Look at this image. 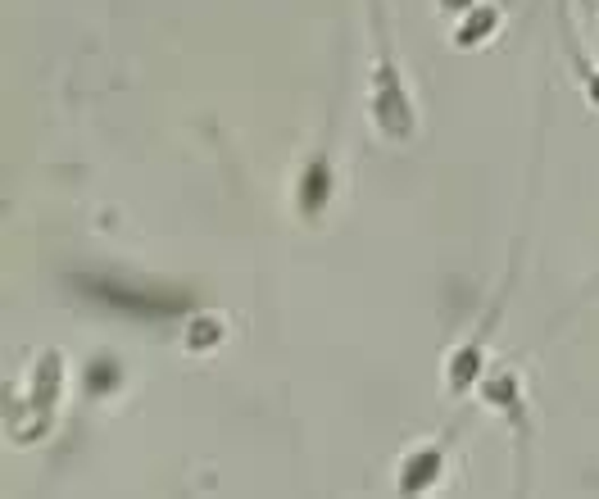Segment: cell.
I'll use <instances>...</instances> for the list:
<instances>
[{"mask_svg": "<svg viewBox=\"0 0 599 499\" xmlns=\"http://www.w3.org/2000/svg\"><path fill=\"white\" fill-rule=\"evenodd\" d=\"M323 196H327V168L318 164L314 173H309V191H305V205H309V209H318V200H323Z\"/></svg>", "mask_w": 599, "mask_h": 499, "instance_id": "6da1fadb", "label": "cell"}]
</instances>
